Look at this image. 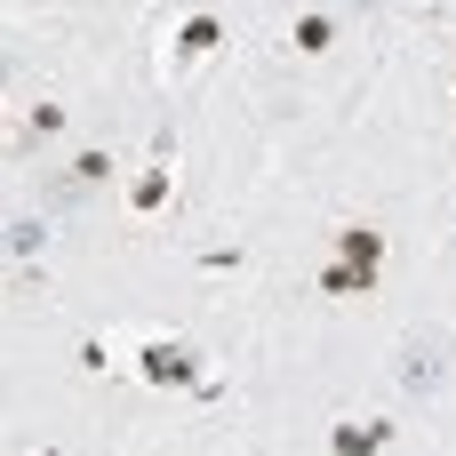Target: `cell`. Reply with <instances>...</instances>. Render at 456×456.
<instances>
[{
	"instance_id": "cell-1",
	"label": "cell",
	"mask_w": 456,
	"mask_h": 456,
	"mask_svg": "<svg viewBox=\"0 0 456 456\" xmlns=\"http://www.w3.org/2000/svg\"><path fill=\"white\" fill-rule=\"evenodd\" d=\"M377 273H385V232H369V224H345L337 232V256L321 265V297H377Z\"/></svg>"
},
{
	"instance_id": "cell-2",
	"label": "cell",
	"mask_w": 456,
	"mask_h": 456,
	"mask_svg": "<svg viewBox=\"0 0 456 456\" xmlns=\"http://www.w3.org/2000/svg\"><path fill=\"white\" fill-rule=\"evenodd\" d=\"M449 377H456V337H449V329H417V337H401L393 385H401L409 401H441Z\"/></svg>"
},
{
	"instance_id": "cell-3",
	"label": "cell",
	"mask_w": 456,
	"mask_h": 456,
	"mask_svg": "<svg viewBox=\"0 0 456 456\" xmlns=\"http://www.w3.org/2000/svg\"><path fill=\"white\" fill-rule=\"evenodd\" d=\"M136 377L144 385H200V353L184 337H144L136 345Z\"/></svg>"
},
{
	"instance_id": "cell-4",
	"label": "cell",
	"mask_w": 456,
	"mask_h": 456,
	"mask_svg": "<svg viewBox=\"0 0 456 456\" xmlns=\"http://www.w3.org/2000/svg\"><path fill=\"white\" fill-rule=\"evenodd\" d=\"M337 456H385V441H393V425L385 417H337Z\"/></svg>"
},
{
	"instance_id": "cell-5",
	"label": "cell",
	"mask_w": 456,
	"mask_h": 456,
	"mask_svg": "<svg viewBox=\"0 0 456 456\" xmlns=\"http://www.w3.org/2000/svg\"><path fill=\"white\" fill-rule=\"evenodd\" d=\"M216 40H224V24H216L208 8H192V16L176 24V64H200V56H216Z\"/></svg>"
},
{
	"instance_id": "cell-6",
	"label": "cell",
	"mask_w": 456,
	"mask_h": 456,
	"mask_svg": "<svg viewBox=\"0 0 456 456\" xmlns=\"http://www.w3.org/2000/svg\"><path fill=\"white\" fill-rule=\"evenodd\" d=\"M0 248H8V265H40V248H48V224H40V216H16V224L0 232Z\"/></svg>"
},
{
	"instance_id": "cell-7",
	"label": "cell",
	"mask_w": 456,
	"mask_h": 456,
	"mask_svg": "<svg viewBox=\"0 0 456 456\" xmlns=\"http://www.w3.org/2000/svg\"><path fill=\"white\" fill-rule=\"evenodd\" d=\"M168 184H176V168H168V160H160V168H144V176L128 184V208H136V216H152V208L168 200Z\"/></svg>"
},
{
	"instance_id": "cell-8",
	"label": "cell",
	"mask_w": 456,
	"mask_h": 456,
	"mask_svg": "<svg viewBox=\"0 0 456 456\" xmlns=\"http://www.w3.org/2000/svg\"><path fill=\"white\" fill-rule=\"evenodd\" d=\"M289 40H297V56H321V48L337 40V16H297V32H289Z\"/></svg>"
},
{
	"instance_id": "cell-9",
	"label": "cell",
	"mask_w": 456,
	"mask_h": 456,
	"mask_svg": "<svg viewBox=\"0 0 456 456\" xmlns=\"http://www.w3.org/2000/svg\"><path fill=\"white\" fill-rule=\"evenodd\" d=\"M104 176H112V152H80L64 184H72V192H88V184H104Z\"/></svg>"
},
{
	"instance_id": "cell-10",
	"label": "cell",
	"mask_w": 456,
	"mask_h": 456,
	"mask_svg": "<svg viewBox=\"0 0 456 456\" xmlns=\"http://www.w3.org/2000/svg\"><path fill=\"white\" fill-rule=\"evenodd\" d=\"M56 128H64V104H32V112H24V136H32V144L56 136Z\"/></svg>"
},
{
	"instance_id": "cell-11",
	"label": "cell",
	"mask_w": 456,
	"mask_h": 456,
	"mask_svg": "<svg viewBox=\"0 0 456 456\" xmlns=\"http://www.w3.org/2000/svg\"><path fill=\"white\" fill-rule=\"evenodd\" d=\"M32 456H64V449H32Z\"/></svg>"
},
{
	"instance_id": "cell-12",
	"label": "cell",
	"mask_w": 456,
	"mask_h": 456,
	"mask_svg": "<svg viewBox=\"0 0 456 456\" xmlns=\"http://www.w3.org/2000/svg\"><path fill=\"white\" fill-rule=\"evenodd\" d=\"M0 80H8V56H0Z\"/></svg>"
},
{
	"instance_id": "cell-13",
	"label": "cell",
	"mask_w": 456,
	"mask_h": 456,
	"mask_svg": "<svg viewBox=\"0 0 456 456\" xmlns=\"http://www.w3.org/2000/svg\"><path fill=\"white\" fill-rule=\"evenodd\" d=\"M345 8H353V0H345ZM361 8H369V0H361Z\"/></svg>"
}]
</instances>
